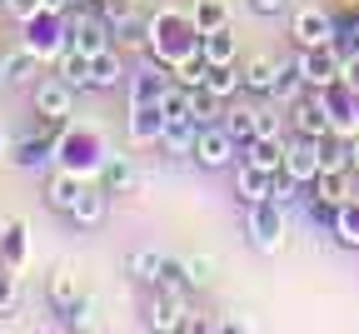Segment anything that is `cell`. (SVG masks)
Returning a JSON list of instances; mask_svg holds the SVG:
<instances>
[{
    "label": "cell",
    "mask_w": 359,
    "mask_h": 334,
    "mask_svg": "<svg viewBox=\"0 0 359 334\" xmlns=\"http://www.w3.org/2000/svg\"><path fill=\"white\" fill-rule=\"evenodd\" d=\"M110 20L105 15H80L75 25H70V45L75 51H85V55H100V51H110Z\"/></svg>",
    "instance_id": "ba28073f"
},
{
    "label": "cell",
    "mask_w": 359,
    "mask_h": 334,
    "mask_svg": "<svg viewBox=\"0 0 359 334\" xmlns=\"http://www.w3.org/2000/svg\"><path fill=\"white\" fill-rule=\"evenodd\" d=\"M205 85L219 95V100H230V95H240V90H245V70H235V65H210Z\"/></svg>",
    "instance_id": "d4e9b609"
},
{
    "label": "cell",
    "mask_w": 359,
    "mask_h": 334,
    "mask_svg": "<svg viewBox=\"0 0 359 334\" xmlns=\"http://www.w3.org/2000/svg\"><path fill=\"white\" fill-rule=\"evenodd\" d=\"M165 125H170L165 105H135L130 110V140L135 145H155V140L165 135Z\"/></svg>",
    "instance_id": "9c48e42d"
},
{
    "label": "cell",
    "mask_w": 359,
    "mask_h": 334,
    "mask_svg": "<svg viewBox=\"0 0 359 334\" xmlns=\"http://www.w3.org/2000/svg\"><path fill=\"white\" fill-rule=\"evenodd\" d=\"M35 51H30V45H20V51H11L6 60H0V75H6L11 85H30V75H35Z\"/></svg>",
    "instance_id": "603a6c76"
},
{
    "label": "cell",
    "mask_w": 359,
    "mask_h": 334,
    "mask_svg": "<svg viewBox=\"0 0 359 334\" xmlns=\"http://www.w3.org/2000/svg\"><path fill=\"white\" fill-rule=\"evenodd\" d=\"M245 150H250V160L264 165V170H285V150H290V145H285L280 135H255Z\"/></svg>",
    "instance_id": "ac0fdd59"
},
{
    "label": "cell",
    "mask_w": 359,
    "mask_h": 334,
    "mask_svg": "<svg viewBox=\"0 0 359 334\" xmlns=\"http://www.w3.org/2000/svg\"><path fill=\"white\" fill-rule=\"evenodd\" d=\"M325 145H330V140H320V135H299L294 145L285 150V170H290L299 185H314V180H320V170H325Z\"/></svg>",
    "instance_id": "5b68a950"
},
{
    "label": "cell",
    "mask_w": 359,
    "mask_h": 334,
    "mask_svg": "<svg viewBox=\"0 0 359 334\" xmlns=\"http://www.w3.org/2000/svg\"><path fill=\"white\" fill-rule=\"evenodd\" d=\"M105 200H110V189H105V185H100V189H95V185H85V189H80V200H75V210H70V220H75V225H100V220H105Z\"/></svg>",
    "instance_id": "2e32d148"
},
{
    "label": "cell",
    "mask_w": 359,
    "mask_h": 334,
    "mask_svg": "<svg viewBox=\"0 0 359 334\" xmlns=\"http://www.w3.org/2000/svg\"><path fill=\"white\" fill-rule=\"evenodd\" d=\"M180 265H185V284H190V290L215 284V260L210 255H180Z\"/></svg>",
    "instance_id": "f1b7e54d"
},
{
    "label": "cell",
    "mask_w": 359,
    "mask_h": 334,
    "mask_svg": "<svg viewBox=\"0 0 359 334\" xmlns=\"http://www.w3.org/2000/svg\"><path fill=\"white\" fill-rule=\"evenodd\" d=\"M290 240V220H285V205L280 200H259L250 205V245L259 255H280Z\"/></svg>",
    "instance_id": "6da1fadb"
},
{
    "label": "cell",
    "mask_w": 359,
    "mask_h": 334,
    "mask_svg": "<svg viewBox=\"0 0 359 334\" xmlns=\"http://www.w3.org/2000/svg\"><path fill=\"white\" fill-rule=\"evenodd\" d=\"M120 80H125V70H120V55L115 51L90 55V90H115Z\"/></svg>",
    "instance_id": "d6986e66"
},
{
    "label": "cell",
    "mask_w": 359,
    "mask_h": 334,
    "mask_svg": "<svg viewBox=\"0 0 359 334\" xmlns=\"http://www.w3.org/2000/svg\"><path fill=\"white\" fill-rule=\"evenodd\" d=\"M224 25V6L219 0H195V30H215Z\"/></svg>",
    "instance_id": "4dcf8cb0"
},
{
    "label": "cell",
    "mask_w": 359,
    "mask_h": 334,
    "mask_svg": "<svg viewBox=\"0 0 359 334\" xmlns=\"http://www.w3.org/2000/svg\"><path fill=\"white\" fill-rule=\"evenodd\" d=\"M210 65H235V35L224 30V25H215V30H205V51H200Z\"/></svg>",
    "instance_id": "7402d4cb"
},
{
    "label": "cell",
    "mask_w": 359,
    "mask_h": 334,
    "mask_svg": "<svg viewBox=\"0 0 359 334\" xmlns=\"http://www.w3.org/2000/svg\"><path fill=\"white\" fill-rule=\"evenodd\" d=\"M294 189H299V180H294L290 170H275V175H269V200L290 205V200H294Z\"/></svg>",
    "instance_id": "d6a6232c"
},
{
    "label": "cell",
    "mask_w": 359,
    "mask_h": 334,
    "mask_svg": "<svg viewBox=\"0 0 359 334\" xmlns=\"http://www.w3.org/2000/svg\"><path fill=\"white\" fill-rule=\"evenodd\" d=\"M185 110H190V120H200V125H215L219 115H224V100L210 90V85H190L185 90Z\"/></svg>",
    "instance_id": "4fadbf2b"
},
{
    "label": "cell",
    "mask_w": 359,
    "mask_h": 334,
    "mask_svg": "<svg viewBox=\"0 0 359 334\" xmlns=\"http://www.w3.org/2000/svg\"><path fill=\"white\" fill-rule=\"evenodd\" d=\"M280 65H285V60L255 55V60L245 65V90H255V95H275V85H280Z\"/></svg>",
    "instance_id": "5bb4252c"
},
{
    "label": "cell",
    "mask_w": 359,
    "mask_h": 334,
    "mask_svg": "<svg viewBox=\"0 0 359 334\" xmlns=\"http://www.w3.org/2000/svg\"><path fill=\"white\" fill-rule=\"evenodd\" d=\"M135 185H140V175H135V165H130L125 155H115V160L105 165V189H110V195H130Z\"/></svg>",
    "instance_id": "4316f807"
},
{
    "label": "cell",
    "mask_w": 359,
    "mask_h": 334,
    "mask_svg": "<svg viewBox=\"0 0 359 334\" xmlns=\"http://www.w3.org/2000/svg\"><path fill=\"white\" fill-rule=\"evenodd\" d=\"M50 305H55L60 314L80 305V279H75V269H70V265H60V269L50 274Z\"/></svg>",
    "instance_id": "ffe728a7"
},
{
    "label": "cell",
    "mask_w": 359,
    "mask_h": 334,
    "mask_svg": "<svg viewBox=\"0 0 359 334\" xmlns=\"http://www.w3.org/2000/svg\"><path fill=\"white\" fill-rule=\"evenodd\" d=\"M330 225H334V240L354 250V245H359V200H354V205L344 200V205L334 210V220H330Z\"/></svg>",
    "instance_id": "83f0119b"
},
{
    "label": "cell",
    "mask_w": 359,
    "mask_h": 334,
    "mask_svg": "<svg viewBox=\"0 0 359 334\" xmlns=\"http://www.w3.org/2000/svg\"><path fill=\"white\" fill-rule=\"evenodd\" d=\"M15 160L20 165H45V160H50V135H45V140H20Z\"/></svg>",
    "instance_id": "1f68e13d"
},
{
    "label": "cell",
    "mask_w": 359,
    "mask_h": 334,
    "mask_svg": "<svg viewBox=\"0 0 359 334\" xmlns=\"http://www.w3.org/2000/svg\"><path fill=\"white\" fill-rule=\"evenodd\" d=\"M299 75H304V90H330L339 85L344 75V55H339V45H320V51H299Z\"/></svg>",
    "instance_id": "3957f363"
},
{
    "label": "cell",
    "mask_w": 359,
    "mask_h": 334,
    "mask_svg": "<svg viewBox=\"0 0 359 334\" xmlns=\"http://www.w3.org/2000/svg\"><path fill=\"white\" fill-rule=\"evenodd\" d=\"M290 35H294L299 51H320V45H334V40H339V25H334L330 11L304 6V11H294V20H290Z\"/></svg>",
    "instance_id": "7a4b0ae2"
},
{
    "label": "cell",
    "mask_w": 359,
    "mask_h": 334,
    "mask_svg": "<svg viewBox=\"0 0 359 334\" xmlns=\"http://www.w3.org/2000/svg\"><path fill=\"white\" fill-rule=\"evenodd\" d=\"M60 80L70 85V90H90V55L85 51H75V45H70V51H60Z\"/></svg>",
    "instance_id": "44dd1931"
},
{
    "label": "cell",
    "mask_w": 359,
    "mask_h": 334,
    "mask_svg": "<svg viewBox=\"0 0 359 334\" xmlns=\"http://www.w3.org/2000/svg\"><path fill=\"white\" fill-rule=\"evenodd\" d=\"M309 189H314V200H320L325 210H339V205L349 200V175H344V170H334V165H325V170H320V180H314Z\"/></svg>",
    "instance_id": "8fae6325"
},
{
    "label": "cell",
    "mask_w": 359,
    "mask_h": 334,
    "mask_svg": "<svg viewBox=\"0 0 359 334\" xmlns=\"http://www.w3.org/2000/svg\"><path fill=\"white\" fill-rule=\"evenodd\" d=\"M224 125H230V135L240 140V145H250V140L259 135V110H250V105H235Z\"/></svg>",
    "instance_id": "f546056e"
},
{
    "label": "cell",
    "mask_w": 359,
    "mask_h": 334,
    "mask_svg": "<svg viewBox=\"0 0 359 334\" xmlns=\"http://www.w3.org/2000/svg\"><path fill=\"white\" fill-rule=\"evenodd\" d=\"M125 269H130L135 279H145V284H165V274H170V260H165V255H155V250H130Z\"/></svg>",
    "instance_id": "9a60e30c"
},
{
    "label": "cell",
    "mask_w": 359,
    "mask_h": 334,
    "mask_svg": "<svg viewBox=\"0 0 359 334\" xmlns=\"http://www.w3.org/2000/svg\"><path fill=\"white\" fill-rule=\"evenodd\" d=\"M269 175H275V170H264V165H255V160H245V165L235 170V189H240V200H245V205L269 200Z\"/></svg>",
    "instance_id": "30bf717a"
},
{
    "label": "cell",
    "mask_w": 359,
    "mask_h": 334,
    "mask_svg": "<svg viewBox=\"0 0 359 334\" xmlns=\"http://www.w3.org/2000/svg\"><path fill=\"white\" fill-rule=\"evenodd\" d=\"M195 140H200V120L175 115V120L165 125V135H160V145H165L170 155H195Z\"/></svg>",
    "instance_id": "7c38bea8"
},
{
    "label": "cell",
    "mask_w": 359,
    "mask_h": 334,
    "mask_svg": "<svg viewBox=\"0 0 359 334\" xmlns=\"http://www.w3.org/2000/svg\"><path fill=\"white\" fill-rule=\"evenodd\" d=\"M235 150H240V140L230 135V125L215 120V125H200V140H195V160L205 170H224V165H235Z\"/></svg>",
    "instance_id": "277c9868"
},
{
    "label": "cell",
    "mask_w": 359,
    "mask_h": 334,
    "mask_svg": "<svg viewBox=\"0 0 359 334\" xmlns=\"http://www.w3.org/2000/svg\"><path fill=\"white\" fill-rule=\"evenodd\" d=\"M70 100H75V90H70L60 75L35 85V115H40V120H55V125H60V120L70 115Z\"/></svg>",
    "instance_id": "8992f818"
},
{
    "label": "cell",
    "mask_w": 359,
    "mask_h": 334,
    "mask_svg": "<svg viewBox=\"0 0 359 334\" xmlns=\"http://www.w3.org/2000/svg\"><path fill=\"white\" fill-rule=\"evenodd\" d=\"M290 120H294V130L299 135H330V105H325V90H314L309 100H294L290 105Z\"/></svg>",
    "instance_id": "52a82bcc"
},
{
    "label": "cell",
    "mask_w": 359,
    "mask_h": 334,
    "mask_svg": "<svg viewBox=\"0 0 359 334\" xmlns=\"http://www.w3.org/2000/svg\"><path fill=\"white\" fill-rule=\"evenodd\" d=\"M170 90V80H165V70H140L135 75V105H160V95Z\"/></svg>",
    "instance_id": "cb8c5ba5"
},
{
    "label": "cell",
    "mask_w": 359,
    "mask_h": 334,
    "mask_svg": "<svg viewBox=\"0 0 359 334\" xmlns=\"http://www.w3.org/2000/svg\"><path fill=\"white\" fill-rule=\"evenodd\" d=\"M80 189H85V185H80L75 175H55L50 185H45V195H50V205H55L60 215H70V210H75V200H80Z\"/></svg>",
    "instance_id": "484cf974"
},
{
    "label": "cell",
    "mask_w": 359,
    "mask_h": 334,
    "mask_svg": "<svg viewBox=\"0 0 359 334\" xmlns=\"http://www.w3.org/2000/svg\"><path fill=\"white\" fill-rule=\"evenodd\" d=\"M15 305H20V279L0 269V314H15Z\"/></svg>",
    "instance_id": "836d02e7"
},
{
    "label": "cell",
    "mask_w": 359,
    "mask_h": 334,
    "mask_svg": "<svg viewBox=\"0 0 359 334\" xmlns=\"http://www.w3.org/2000/svg\"><path fill=\"white\" fill-rule=\"evenodd\" d=\"M285 6H290V0H250V11H255V15H280Z\"/></svg>",
    "instance_id": "e575fe53"
},
{
    "label": "cell",
    "mask_w": 359,
    "mask_h": 334,
    "mask_svg": "<svg viewBox=\"0 0 359 334\" xmlns=\"http://www.w3.org/2000/svg\"><path fill=\"white\" fill-rule=\"evenodd\" d=\"M185 314H190V309H185V290H170L165 300L150 305V324H155V329H180V324H185Z\"/></svg>",
    "instance_id": "e0dca14e"
}]
</instances>
